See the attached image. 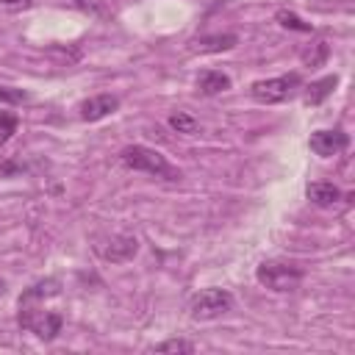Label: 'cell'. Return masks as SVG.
Instances as JSON below:
<instances>
[{
	"instance_id": "6da1fadb",
	"label": "cell",
	"mask_w": 355,
	"mask_h": 355,
	"mask_svg": "<svg viewBox=\"0 0 355 355\" xmlns=\"http://www.w3.org/2000/svg\"><path fill=\"white\" fill-rule=\"evenodd\" d=\"M58 288H61V283L50 277V280L33 283V286L25 288L22 297H19L17 322H19L22 330L36 333L42 341H53V338L61 333V327H64V316H61L58 311H44V305H42L47 297H55Z\"/></svg>"
},
{
	"instance_id": "7a4b0ae2",
	"label": "cell",
	"mask_w": 355,
	"mask_h": 355,
	"mask_svg": "<svg viewBox=\"0 0 355 355\" xmlns=\"http://www.w3.org/2000/svg\"><path fill=\"white\" fill-rule=\"evenodd\" d=\"M119 161L133 172H147L161 180H180V169L175 164H169L164 153H158L155 147H147V144H128L119 153Z\"/></svg>"
},
{
	"instance_id": "3957f363",
	"label": "cell",
	"mask_w": 355,
	"mask_h": 355,
	"mask_svg": "<svg viewBox=\"0 0 355 355\" xmlns=\"http://www.w3.org/2000/svg\"><path fill=\"white\" fill-rule=\"evenodd\" d=\"M302 277V269L291 261H263L255 269V280L269 291H294Z\"/></svg>"
},
{
	"instance_id": "277c9868",
	"label": "cell",
	"mask_w": 355,
	"mask_h": 355,
	"mask_svg": "<svg viewBox=\"0 0 355 355\" xmlns=\"http://www.w3.org/2000/svg\"><path fill=\"white\" fill-rule=\"evenodd\" d=\"M233 311V294L227 288H202L189 300V316L197 322H211Z\"/></svg>"
},
{
	"instance_id": "5b68a950",
	"label": "cell",
	"mask_w": 355,
	"mask_h": 355,
	"mask_svg": "<svg viewBox=\"0 0 355 355\" xmlns=\"http://www.w3.org/2000/svg\"><path fill=\"white\" fill-rule=\"evenodd\" d=\"M302 83L300 72H288V75H277V78H266V80H255L250 86V97L261 105H275L283 103L294 94V89Z\"/></svg>"
},
{
	"instance_id": "8992f818",
	"label": "cell",
	"mask_w": 355,
	"mask_h": 355,
	"mask_svg": "<svg viewBox=\"0 0 355 355\" xmlns=\"http://www.w3.org/2000/svg\"><path fill=\"white\" fill-rule=\"evenodd\" d=\"M94 252H97L103 261L125 263V261H130V258L139 252V241H136V236H130V233H114V236L97 239V241H94Z\"/></svg>"
},
{
	"instance_id": "52a82bcc",
	"label": "cell",
	"mask_w": 355,
	"mask_h": 355,
	"mask_svg": "<svg viewBox=\"0 0 355 355\" xmlns=\"http://www.w3.org/2000/svg\"><path fill=\"white\" fill-rule=\"evenodd\" d=\"M311 150L322 158H330V155H338L341 150H347L349 144V136L344 130H313L311 133Z\"/></svg>"
},
{
	"instance_id": "ba28073f",
	"label": "cell",
	"mask_w": 355,
	"mask_h": 355,
	"mask_svg": "<svg viewBox=\"0 0 355 355\" xmlns=\"http://www.w3.org/2000/svg\"><path fill=\"white\" fill-rule=\"evenodd\" d=\"M116 108H119V97L116 94H94V97L80 103V119L83 122H97V119L114 114Z\"/></svg>"
},
{
	"instance_id": "9c48e42d",
	"label": "cell",
	"mask_w": 355,
	"mask_h": 355,
	"mask_svg": "<svg viewBox=\"0 0 355 355\" xmlns=\"http://www.w3.org/2000/svg\"><path fill=\"white\" fill-rule=\"evenodd\" d=\"M305 194H308V200H311L313 205H319V208H330V205H336V202L341 200V189H338L336 183H324V180L308 183Z\"/></svg>"
},
{
	"instance_id": "30bf717a",
	"label": "cell",
	"mask_w": 355,
	"mask_h": 355,
	"mask_svg": "<svg viewBox=\"0 0 355 355\" xmlns=\"http://www.w3.org/2000/svg\"><path fill=\"white\" fill-rule=\"evenodd\" d=\"M227 89H230V78H227L225 72H219V69H205V72H200V78H197V92L205 94V97L222 94V92H227Z\"/></svg>"
},
{
	"instance_id": "8fae6325",
	"label": "cell",
	"mask_w": 355,
	"mask_h": 355,
	"mask_svg": "<svg viewBox=\"0 0 355 355\" xmlns=\"http://www.w3.org/2000/svg\"><path fill=\"white\" fill-rule=\"evenodd\" d=\"M236 44H239L236 33H214V36H200L191 42V47L200 53H222V50H230Z\"/></svg>"
},
{
	"instance_id": "7c38bea8",
	"label": "cell",
	"mask_w": 355,
	"mask_h": 355,
	"mask_svg": "<svg viewBox=\"0 0 355 355\" xmlns=\"http://www.w3.org/2000/svg\"><path fill=\"white\" fill-rule=\"evenodd\" d=\"M336 83H338V78L336 75H324V78H319V80H313L311 86H308V94H305V103L308 105H322L330 94H333V89H336Z\"/></svg>"
},
{
	"instance_id": "4fadbf2b",
	"label": "cell",
	"mask_w": 355,
	"mask_h": 355,
	"mask_svg": "<svg viewBox=\"0 0 355 355\" xmlns=\"http://www.w3.org/2000/svg\"><path fill=\"white\" fill-rule=\"evenodd\" d=\"M169 125H172V130L186 133V136H191V133L200 130V122H197L191 114H186V111H175V114H169Z\"/></svg>"
},
{
	"instance_id": "5bb4252c",
	"label": "cell",
	"mask_w": 355,
	"mask_h": 355,
	"mask_svg": "<svg viewBox=\"0 0 355 355\" xmlns=\"http://www.w3.org/2000/svg\"><path fill=\"white\" fill-rule=\"evenodd\" d=\"M277 22L283 25V28H291V31H300V33H311L313 28H311V22H302L294 11H277Z\"/></svg>"
},
{
	"instance_id": "9a60e30c",
	"label": "cell",
	"mask_w": 355,
	"mask_h": 355,
	"mask_svg": "<svg viewBox=\"0 0 355 355\" xmlns=\"http://www.w3.org/2000/svg\"><path fill=\"white\" fill-rule=\"evenodd\" d=\"M150 352H194V344L186 338H166V341L150 347Z\"/></svg>"
},
{
	"instance_id": "2e32d148",
	"label": "cell",
	"mask_w": 355,
	"mask_h": 355,
	"mask_svg": "<svg viewBox=\"0 0 355 355\" xmlns=\"http://www.w3.org/2000/svg\"><path fill=\"white\" fill-rule=\"evenodd\" d=\"M17 125H19L17 114H11V111H0V141H8V139L17 133Z\"/></svg>"
},
{
	"instance_id": "e0dca14e",
	"label": "cell",
	"mask_w": 355,
	"mask_h": 355,
	"mask_svg": "<svg viewBox=\"0 0 355 355\" xmlns=\"http://www.w3.org/2000/svg\"><path fill=\"white\" fill-rule=\"evenodd\" d=\"M313 47H316V50H305V53H302V61H305L308 67H319V64L327 58V53H330V50H327V42H316Z\"/></svg>"
},
{
	"instance_id": "ac0fdd59",
	"label": "cell",
	"mask_w": 355,
	"mask_h": 355,
	"mask_svg": "<svg viewBox=\"0 0 355 355\" xmlns=\"http://www.w3.org/2000/svg\"><path fill=\"white\" fill-rule=\"evenodd\" d=\"M31 94L25 89H14V86H0V103H8V105H19L25 103Z\"/></svg>"
},
{
	"instance_id": "d6986e66",
	"label": "cell",
	"mask_w": 355,
	"mask_h": 355,
	"mask_svg": "<svg viewBox=\"0 0 355 355\" xmlns=\"http://www.w3.org/2000/svg\"><path fill=\"white\" fill-rule=\"evenodd\" d=\"M75 6L92 17H111V11L103 6V0H75Z\"/></svg>"
},
{
	"instance_id": "ffe728a7",
	"label": "cell",
	"mask_w": 355,
	"mask_h": 355,
	"mask_svg": "<svg viewBox=\"0 0 355 355\" xmlns=\"http://www.w3.org/2000/svg\"><path fill=\"white\" fill-rule=\"evenodd\" d=\"M31 3H33V0H0V6H8V8H19V6L28 8Z\"/></svg>"
},
{
	"instance_id": "44dd1931",
	"label": "cell",
	"mask_w": 355,
	"mask_h": 355,
	"mask_svg": "<svg viewBox=\"0 0 355 355\" xmlns=\"http://www.w3.org/2000/svg\"><path fill=\"white\" fill-rule=\"evenodd\" d=\"M3 291H6V283H3V280H0V294H3Z\"/></svg>"
}]
</instances>
